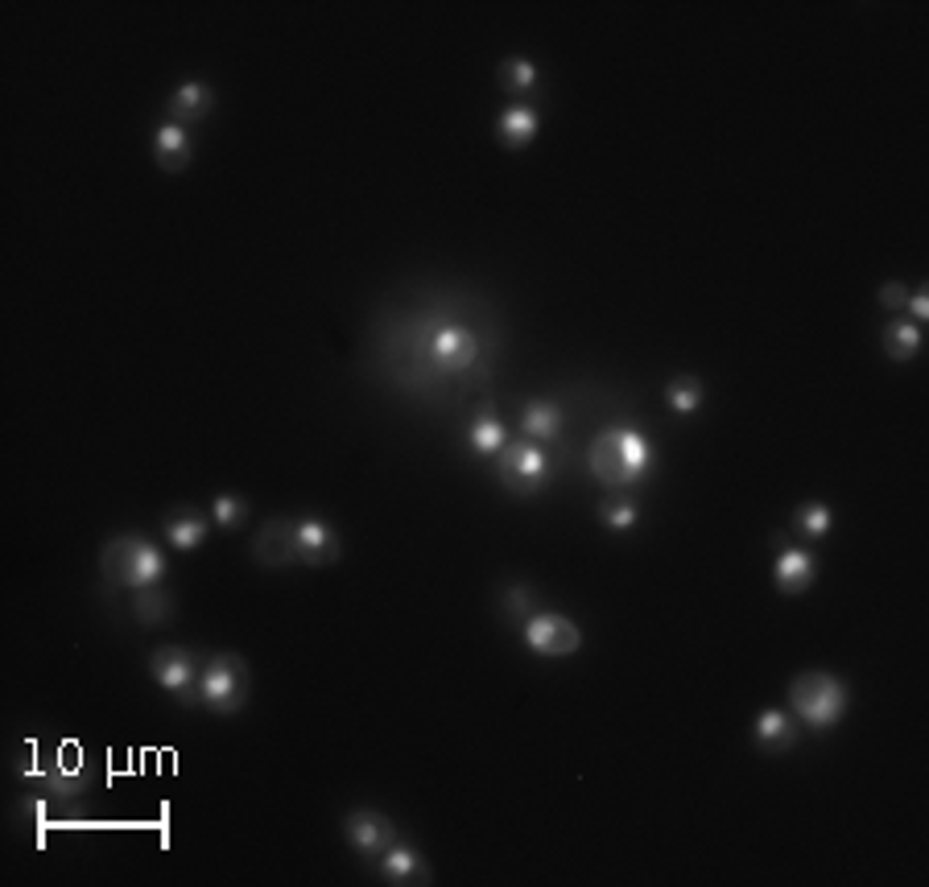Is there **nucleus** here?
I'll return each mask as SVG.
<instances>
[{"label": "nucleus", "mask_w": 929, "mask_h": 887, "mask_svg": "<svg viewBox=\"0 0 929 887\" xmlns=\"http://www.w3.org/2000/svg\"><path fill=\"white\" fill-rule=\"evenodd\" d=\"M649 462H653V446L636 429H604L587 446L590 475L604 483V487H632V483H641Z\"/></svg>", "instance_id": "nucleus-1"}, {"label": "nucleus", "mask_w": 929, "mask_h": 887, "mask_svg": "<svg viewBox=\"0 0 929 887\" xmlns=\"http://www.w3.org/2000/svg\"><path fill=\"white\" fill-rule=\"evenodd\" d=\"M100 569L112 586L141 590V586H158L165 578V557L145 537H112L100 553Z\"/></svg>", "instance_id": "nucleus-2"}, {"label": "nucleus", "mask_w": 929, "mask_h": 887, "mask_svg": "<svg viewBox=\"0 0 929 887\" xmlns=\"http://www.w3.org/2000/svg\"><path fill=\"white\" fill-rule=\"evenodd\" d=\"M789 706L810 730H830L851 706V693L835 673H802L789 686Z\"/></svg>", "instance_id": "nucleus-3"}, {"label": "nucleus", "mask_w": 929, "mask_h": 887, "mask_svg": "<svg viewBox=\"0 0 929 887\" xmlns=\"http://www.w3.org/2000/svg\"><path fill=\"white\" fill-rule=\"evenodd\" d=\"M198 693H203V706L215 710V714H236L249 698V665L232 653H219L203 665Z\"/></svg>", "instance_id": "nucleus-4"}, {"label": "nucleus", "mask_w": 929, "mask_h": 887, "mask_svg": "<svg viewBox=\"0 0 929 887\" xmlns=\"http://www.w3.org/2000/svg\"><path fill=\"white\" fill-rule=\"evenodd\" d=\"M496 480L513 496H537L546 487V480H550V459L529 438L525 442H508L501 450V459H496Z\"/></svg>", "instance_id": "nucleus-5"}, {"label": "nucleus", "mask_w": 929, "mask_h": 887, "mask_svg": "<svg viewBox=\"0 0 929 887\" xmlns=\"http://www.w3.org/2000/svg\"><path fill=\"white\" fill-rule=\"evenodd\" d=\"M198 660L191 648H179V644H170V648H158L153 657H149V677L158 681L165 693H174L182 706H203V693H198Z\"/></svg>", "instance_id": "nucleus-6"}, {"label": "nucleus", "mask_w": 929, "mask_h": 887, "mask_svg": "<svg viewBox=\"0 0 929 887\" xmlns=\"http://www.w3.org/2000/svg\"><path fill=\"white\" fill-rule=\"evenodd\" d=\"M525 644L534 648L537 657H571L583 648V632L578 623L558 615V611H541L525 620Z\"/></svg>", "instance_id": "nucleus-7"}, {"label": "nucleus", "mask_w": 929, "mask_h": 887, "mask_svg": "<svg viewBox=\"0 0 929 887\" xmlns=\"http://www.w3.org/2000/svg\"><path fill=\"white\" fill-rule=\"evenodd\" d=\"M343 834H347V842H352V851L359 859H380V854L393 851L401 842L393 821L385 814H376V809H352L347 821H343Z\"/></svg>", "instance_id": "nucleus-8"}, {"label": "nucleus", "mask_w": 929, "mask_h": 887, "mask_svg": "<svg viewBox=\"0 0 929 887\" xmlns=\"http://www.w3.org/2000/svg\"><path fill=\"white\" fill-rule=\"evenodd\" d=\"M252 557L268 569H286L294 562H302V553H298V520L273 516L268 525H261L256 541H252Z\"/></svg>", "instance_id": "nucleus-9"}, {"label": "nucleus", "mask_w": 929, "mask_h": 887, "mask_svg": "<svg viewBox=\"0 0 929 887\" xmlns=\"http://www.w3.org/2000/svg\"><path fill=\"white\" fill-rule=\"evenodd\" d=\"M429 355H434V364L443 368V372H463L475 364V355H480V343L471 331L463 326H443L438 335L429 338Z\"/></svg>", "instance_id": "nucleus-10"}, {"label": "nucleus", "mask_w": 929, "mask_h": 887, "mask_svg": "<svg viewBox=\"0 0 929 887\" xmlns=\"http://www.w3.org/2000/svg\"><path fill=\"white\" fill-rule=\"evenodd\" d=\"M298 553L306 566H331V562H340V537L326 520L306 516L298 520Z\"/></svg>", "instance_id": "nucleus-11"}, {"label": "nucleus", "mask_w": 929, "mask_h": 887, "mask_svg": "<svg viewBox=\"0 0 929 887\" xmlns=\"http://www.w3.org/2000/svg\"><path fill=\"white\" fill-rule=\"evenodd\" d=\"M818 578V562H814V553L805 550H781L777 557V566H772V583L781 595H805L810 586Z\"/></svg>", "instance_id": "nucleus-12"}, {"label": "nucleus", "mask_w": 929, "mask_h": 887, "mask_svg": "<svg viewBox=\"0 0 929 887\" xmlns=\"http://www.w3.org/2000/svg\"><path fill=\"white\" fill-rule=\"evenodd\" d=\"M195 158V145H191V133L179 125V120H170V125L158 128V137H153V161H158L161 170H170V174H179L186 170Z\"/></svg>", "instance_id": "nucleus-13"}, {"label": "nucleus", "mask_w": 929, "mask_h": 887, "mask_svg": "<svg viewBox=\"0 0 929 887\" xmlns=\"http://www.w3.org/2000/svg\"><path fill=\"white\" fill-rule=\"evenodd\" d=\"M380 879L385 884H426L429 867L422 863V854L413 851V846L397 842L393 851L380 854Z\"/></svg>", "instance_id": "nucleus-14"}, {"label": "nucleus", "mask_w": 929, "mask_h": 887, "mask_svg": "<svg viewBox=\"0 0 929 887\" xmlns=\"http://www.w3.org/2000/svg\"><path fill=\"white\" fill-rule=\"evenodd\" d=\"M215 107V91L211 83H203V79H186L179 83V91L170 95V116H179V120H207Z\"/></svg>", "instance_id": "nucleus-15"}, {"label": "nucleus", "mask_w": 929, "mask_h": 887, "mask_svg": "<svg viewBox=\"0 0 929 887\" xmlns=\"http://www.w3.org/2000/svg\"><path fill=\"white\" fill-rule=\"evenodd\" d=\"M520 429L529 442H554L562 434V408L554 401H529L520 408Z\"/></svg>", "instance_id": "nucleus-16"}, {"label": "nucleus", "mask_w": 929, "mask_h": 887, "mask_svg": "<svg viewBox=\"0 0 929 887\" xmlns=\"http://www.w3.org/2000/svg\"><path fill=\"white\" fill-rule=\"evenodd\" d=\"M165 541H170L174 550H182V553L198 550V545L207 541V516H198L195 508H182V512H174L170 520H165Z\"/></svg>", "instance_id": "nucleus-17"}, {"label": "nucleus", "mask_w": 929, "mask_h": 887, "mask_svg": "<svg viewBox=\"0 0 929 887\" xmlns=\"http://www.w3.org/2000/svg\"><path fill=\"white\" fill-rule=\"evenodd\" d=\"M756 744L765 747V751H789L793 739H798V730H793V718H789L785 710H765L760 718H756Z\"/></svg>", "instance_id": "nucleus-18"}, {"label": "nucleus", "mask_w": 929, "mask_h": 887, "mask_svg": "<svg viewBox=\"0 0 929 887\" xmlns=\"http://www.w3.org/2000/svg\"><path fill=\"white\" fill-rule=\"evenodd\" d=\"M537 128H541V120H537L534 107L513 104V107H508V112L501 116L496 133H501V141L508 145V149H525V145H529V141L537 137Z\"/></svg>", "instance_id": "nucleus-19"}, {"label": "nucleus", "mask_w": 929, "mask_h": 887, "mask_svg": "<svg viewBox=\"0 0 929 887\" xmlns=\"http://www.w3.org/2000/svg\"><path fill=\"white\" fill-rule=\"evenodd\" d=\"M133 615L137 623H165L174 615V599H170V590H161L158 586H141V590H133Z\"/></svg>", "instance_id": "nucleus-20"}, {"label": "nucleus", "mask_w": 929, "mask_h": 887, "mask_svg": "<svg viewBox=\"0 0 929 887\" xmlns=\"http://www.w3.org/2000/svg\"><path fill=\"white\" fill-rule=\"evenodd\" d=\"M917 352H921V326H917V322L896 319L884 326V355H888V359L905 364V359H913Z\"/></svg>", "instance_id": "nucleus-21"}, {"label": "nucleus", "mask_w": 929, "mask_h": 887, "mask_svg": "<svg viewBox=\"0 0 929 887\" xmlns=\"http://www.w3.org/2000/svg\"><path fill=\"white\" fill-rule=\"evenodd\" d=\"M702 396H707V389H702V380H698V376H678V380L665 389V405L674 408L678 417H690V413H698Z\"/></svg>", "instance_id": "nucleus-22"}, {"label": "nucleus", "mask_w": 929, "mask_h": 887, "mask_svg": "<svg viewBox=\"0 0 929 887\" xmlns=\"http://www.w3.org/2000/svg\"><path fill=\"white\" fill-rule=\"evenodd\" d=\"M504 446H508V434L496 417H488V408H483L480 417L471 422V450L475 454H501Z\"/></svg>", "instance_id": "nucleus-23"}, {"label": "nucleus", "mask_w": 929, "mask_h": 887, "mask_svg": "<svg viewBox=\"0 0 929 887\" xmlns=\"http://www.w3.org/2000/svg\"><path fill=\"white\" fill-rule=\"evenodd\" d=\"M793 525H798L810 541H818V537H826V532L835 529V512H830L826 504H802V508L793 512Z\"/></svg>", "instance_id": "nucleus-24"}, {"label": "nucleus", "mask_w": 929, "mask_h": 887, "mask_svg": "<svg viewBox=\"0 0 929 887\" xmlns=\"http://www.w3.org/2000/svg\"><path fill=\"white\" fill-rule=\"evenodd\" d=\"M599 520H604L608 529H632V525L641 520V508L624 496H611V499L599 504Z\"/></svg>", "instance_id": "nucleus-25"}, {"label": "nucleus", "mask_w": 929, "mask_h": 887, "mask_svg": "<svg viewBox=\"0 0 929 887\" xmlns=\"http://www.w3.org/2000/svg\"><path fill=\"white\" fill-rule=\"evenodd\" d=\"M501 83L508 91H534L537 88V67L529 58H508L501 67Z\"/></svg>", "instance_id": "nucleus-26"}, {"label": "nucleus", "mask_w": 929, "mask_h": 887, "mask_svg": "<svg viewBox=\"0 0 929 887\" xmlns=\"http://www.w3.org/2000/svg\"><path fill=\"white\" fill-rule=\"evenodd\" d=\"M211 516H215V525H219V529H240V525L249 520V499L219 496L211 504Z\"/></svg>", "instance_id": "nucleus-27"}, {"label": "nucleus", "mask_w": 929, "mask_h": 887, "mask_svg": "<svg viewBox=\"0 0 929 887\" xmlns=\"http://www.w3.org/2000/svg\"><path fill=\"white\" fill-rule=\"evenodd\" d=\"M504 611H508V620H529V615H534V590L513 586V590L504 595Z\"/></svg>", "instance_id": "nucleus-28"}, {"label": "nucleus", "mask_w": 929, "mask_h": 887, "mask_svg": "<svg viewBox=\"0 0 929 887\" xmlns=\"http://www.w3.org/2000/svg\"><path fill=\"white\" fill-rule=\"evenodd\" d=\"M880 302L888 306V310H901V306L909 302V293H905V285L901 281H888L884 289H880Z\"/></svg>", "instance_id": "nucleus-29"}, {"label": "nucleus", "mask_w": 929, "mask_h": 887, "mask_svg": "<svg viewBox=\"0 0 929 887\" xmlns=\"http://www.w3.org/2000/svg\"><path fill=\"white\" fill-rule=\"evenodd\" d=\"M905 306H909L913 322H926V319H929V293H926V289H917V293H913V298H909Z\"/></svg>", "instance_id": "nucleus-30"}]
</instances>
